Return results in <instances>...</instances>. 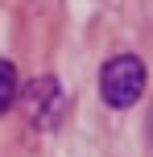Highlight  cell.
I'll use <instances>...</instances> for the list:
<instances>
[{
    "mask_svg": "<svg viewBox=\"0 0 153 157\" xmlns=\"http://www.w3.org/2000/svg\"><path fill=\"white\" fill-rule=\"evenodd\" d=\"M17 87H21L17 83V66L8 62V58H0V116L17 103Z\"/></svg>",
    "mask_w": 153,
    "mask_h": 157,
    "instance_id": "obj_3",
    "label": "cell"
},
{
    "mask_svg": "<svg viewBox=\"0 0 153 157\" xmlns=\"http://www.w3.org/2000/svg\"><path fill=\"white\" fill-rule=\"evenodd\" d=\"M141 95H145V62H141L137 54L108 58L104 71H99V99H104L108 108L124 112V108H132Z\"/></svg>",
    "mask_w": 153,
    "mask_h": 157,
    "instance_id": "obj_1",
    "label": "cell"
},
{
    "mask_svg": "<svg viewBox=\"0 0 153 157\" xmlns=\"http://www.w3.org/2000/svg\"><path fill=\"white\" fill-rule=\"evenodd\" d=\"M62 116V87L54 78H37L29 87V120L37 128H54Z\"/></svg>",
    "mask_w": 153,
    "mask_h": 157,
    "instance_id": "obj_2",
    "label": "cell"
}]
</instances>
